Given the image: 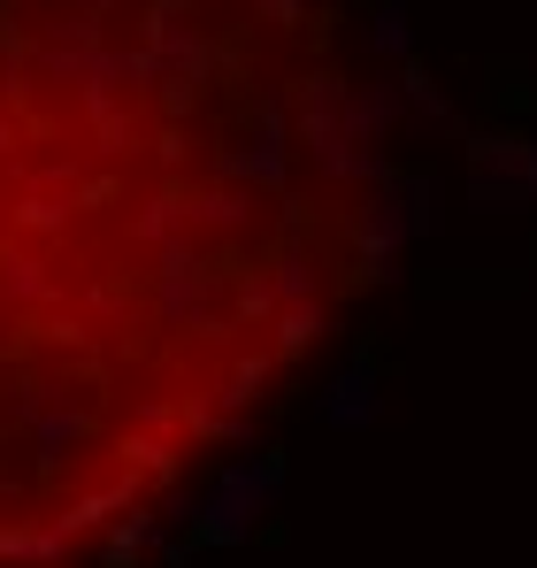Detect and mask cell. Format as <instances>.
Returning a JSON list of instances; mask_svg holds the SVG:
<instances>
[{
    "instance_id": "1",
    "label": "cell",
    "mask_w": 537,
    "mask_h": 568,
    "mask_svg": "<svg viewBox=\"0 0 537 568\" xmlns=\"http://www.w3.org/2000/svg\"><path fill=\"white\" fill-rule=\"evenodd\" d=\"M368 415V377H338V399H331V423H361Z\"/></svg>"
}]
</instances>
